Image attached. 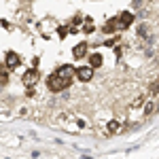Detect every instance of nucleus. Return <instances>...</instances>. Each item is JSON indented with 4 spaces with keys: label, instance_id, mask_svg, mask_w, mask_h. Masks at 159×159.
<instances>
[{
    "label": "nucleus",
    "instance_id": "obj_1",
    "mask_svg": "<svg viewBox=\"0 0 159 159\" xmlns=\"http://www.w3.org/2000/svg\"><path fill=\"white\" fill-rule=\"evenodd\" d=\"M72 83V79H68V76H61V74L53 72L47 79V87H49V91H53V93H60V91H64L66 87Z\"/></svg>",
    "mask_w": 159,
    "mask_h": 159
},
{
    "label": "nucleus",
    "instance_id": "obj_2",
    "mask_svg": "<svg viewBox=\"0 0 159 159\" xmlns=\"http://www.w3.org/2000/svg\"><path fill=\"white\" fill-rule=\"evenodd\" d=\"M76 79L79 81H83V83H87V81H91V76H93V68H89V66H81V68H76Z\"/></svg>",
    "mask_w": 159,
    "mask_h": 159
},
{
    "label": "nucleus",
    "instance_id": "obj_3",
    "mask_svg": "<svg viewBox=\"0 0 159 159\" xmlns=\"http://www.w3.org/2000/svg\"><path fill=\"white\" fill-rule=\"evenodd\" d=\"M38 79H40V74H38L36 70H25V74H24V85L25 87H34L38 83Z\"/></svg>",
    "mask_w": 159,
    "mask_h": 159
},
{
    "label": "nucleus",
    "instance_id": "obj_4",
    "mask_svg": "<svg viewBox=\"0 0 159 159\" xmlns=\"http://www.w3.org/2000/svg\"><path fill=\"white\" fill-rule=\"evenodd\" d=\"M117 24H119V28H129V25L134 24V15L129 11H123L119 17H117Z\"/></svg>",
    "mask_w": 159,
    "mask_h": 159
},
{
    "label": "nucleus",
    "instance_id": "obj_5",
    "mask_svg": "<svg viewBox=\"0 0 159 159\" xmlns=\"http://www.w3.org/2000/svg\"><path fill=\"white\" fill-rule=\"evenodd\" d=\"M19 55H17V53H13V51H9V53H7V55H4V66H7V68H17V66H19Z\"/></svg>",
    "mask_w": 159,
    "mask_h": 159
},
{
    "label": "nucleus",
    "instance_id": "obj_6",
    "mask_svg": "<svg viewBox=\"0 0 159 159\" xmlns=\"http://www.w3.org/2000/svg\"><path fill=\"white\" fill-rule=\"evenodd\" d=\"M117 30H119V24H117V17H115V19H108V21L104 24V28H102V32H104V34H115Z\"/></svg>",
    "mask_w": 159,
    "mask_h": 159
},
{
    "label": "nucleus",
    "instance_id": "obj_7",
    "mask_svg": "<svg viewBox=\"0 0 159 159\" xmlns=\"http://www.w3.org/2000/svg\"><path fill=\"white\" fill-rule=\"evenodd\" d=\"M87 57H89V68H100L102 66V55L100 53H91Z\"/></svg>",
    "mask_w": 159,
    "mask_h": 159
},
{
    "label": "nucleus",
    "instance_id": "obj_8",
    "mask_svg": "<svg viewBox=\"0 0 159 159\" xmlns=\"http://www.w3.org/2000/svg\"><path fill=\"white\" fill-rule=\"evenodd\" d=\"M85 55H87V43H81V45L74 47V57H76V60H81V57H85Z\"/></svg>",
    "mask_w": 159,
    "mask_h": 159
},
{
    "label": "nucleus",
    "instance_id": "obj_9",
    "mask_svg": "<svg viewBox=\"0 0 159 159\" xmlns=\"http://www.w3.org/2000/svg\"><path fill=\"white\" fill-rule=\"evenodd\" d=\"M117 132H121V127H119V121H108L106 123V134H117Z\"/></svg>",
    "mask_w": 159,
    "mask_h": 159
},
{
    "label": "nucleus",
    "instance_id": "obj_10",
    "mask_svg": "<svg viewBox=\"0 0 159 159\" xmlns=\"http://www.w3.org/2000/svg\"><path fill=\"white\" fill-rule=\"evenodd\" d=\"M155 110H157V102H147V104H144V115H153V112H155Z\"/></svg>",
    "mask_w": 159,
    "mask_h": 159
},
{
    "label": "nucleus",
    "instance_id": "obj_11",
    "mask_svg": "<svg viewBox=\"0 0 159 159\" xmlns=\"http://www.w3.org/2000/svg\"><path fill=\"white\" fill-rule=\"evenodd\" d=\"M7 83H9V74H7V70H4V68H2V70H0V87L7 85Z\"/></svg>",
    "mask_w": 159,
    "mask_h": 159
},
{
    "label": "nucleus",
    "instance_id": "obj_12",
    "mask_svg": "<svg viewBox=\"0 0 159 159\" xmlns=\"http://www.w3.org/2000/svg\"><path fill=\"white\" fill-rule=\"evenodd\" d=\"M68 32H70V28H68V25H61V28H57V34H60V38H64Z\"/></svg>",
    "mask_w": 159,
    "mask_h": 159
},
{
    "label": "nucleus",
    "instance_id": "obj_13",
    "mask_svg": "<svg viewBox=\"0 0 159 159\" xmlns=\"http://www.w3.org/2000/svg\"><path fill=\"white\" fill-rule=\"evenodd\" d=\"M142 104H144V96H138V98L134 100V104H132V106H134V108H138V106H142Z\"/></svg>",
    "mask_w": 159,
    "mask_h": 159
},
{
    "label": "nucleus",
    "instance_id": "obj_14",
    "mask_svg": "<svg viewBox=\"0 0 159 159\" xmlns=\"http://www.w3.org/2000/svg\"><path fill=\"white\" fill-rule=\"evenodd\" d=\"M151 93H153V96H157V93H159V81H155V83L151 85Z\"/></svg>",
    "mask_w": 159,
    "mask_h": 159
},
{
    "label": "nucleus",
    "instance_id": "obj_15",
    "mask_svg": "<svg viewBox=\"0 0 159 159\" xmlns=\"http://www.w3.org/2000/svg\"><path fill=\"white\" fill-rule=\"evenodd\" d=\"M83 30H85V32H91V30H93V25H91V19H87V25L83 28Z\"/></svg>",
    "mask_w": 159,
    "mask_h": 159
}]
</instances>
